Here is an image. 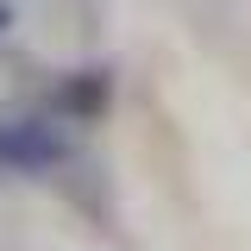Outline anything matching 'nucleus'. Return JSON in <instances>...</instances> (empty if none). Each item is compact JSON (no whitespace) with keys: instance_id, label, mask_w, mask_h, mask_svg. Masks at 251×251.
Here are the masks:
<instances>
[{"instance_id":"obj_2","label":"nucleus","mask_w":251,"mask_h":251,"mask_svg":"<svg viewBox=\"0 0 251 251\" xmlns=\"http://www.w3.org/2000/svg\"><path fill=\"white\" fill-rule=\"evenodd\" d=\"M107 100H113V75H107V69H75V75H63V88L50 94V107H57L63 120H100Z\"/></svg>"},{"instance_id":"obj_1","label":"nucleus","mask_w":251,"mask_h":251,"mask_svg":"<svg viewBox=\"0 0 251 251\" xmlns=\"http://www.w3.org/2000/svg\"><path fill=\"white\" fill-rule=\"evenodd\" d=\"M69 157V138L44 120H0V176H31Z\"/></svg>"},{"instance_id":"obj_3","label":"nucleus","mask_w":251,"mask_h":251,"mask_svg":"<svg viewBox=\"0 0 251 251\" xmlns=\"http://www.w3.org/2000/svg\"><path fill=\"white\" fill-rule=\"evenodd\" d=\"M6 25H13V6H6V0H0V31H6Z\"/></svg>"}]
</instances>
